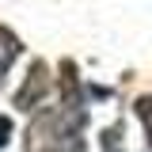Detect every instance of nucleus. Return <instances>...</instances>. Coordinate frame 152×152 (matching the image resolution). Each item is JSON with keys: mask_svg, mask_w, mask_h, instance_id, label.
Wrapping results in <instances>:
<instances>
[{"mask_svg": "<svg viewBox=\"0 0 152 152\" xmlns=\"http://www.w3.org/2000/svg\"><path fill=\"white\" fill-rule=\"evenodd\" d=\"M42 88H46V69H42V65H34V72H31V80H27V88L15 95V107L31 110V107L38 103V95H42Z\"/></svg>", "mask_w": 152, "mask_h": 152, "instance_id": "nucleus-1", "label": "nucleus"}, {"mask_svg": "<svg viewBox=\"0 0 152 152\" xmlns=\"http://www.w3.org/2000/svg\"><path fill=\"white\" fill-rule=\"evenodd\" d=\"M8 133H12V122H8V118H0V148L8 145Z\"/></svg>", "mask_w": 152, "mask_h": 152, "instance_id": "nucleus-3", "label": "nucleus"}, {"mask_svg": "<svg viewBox=\"0 0 152 152\" xmlns=\"http://www.w3.org/2000/svg\"><path fill=\"white\" fill-rule=\"evenodd\" d=\"M137 118H141V126L148 129V145H152V95L137 99Z\"/></svg>", "mask_w": 152, "mask_h": 152, "instance_id": "nucleus-2", "label": "nucleus"}]
</instances>
